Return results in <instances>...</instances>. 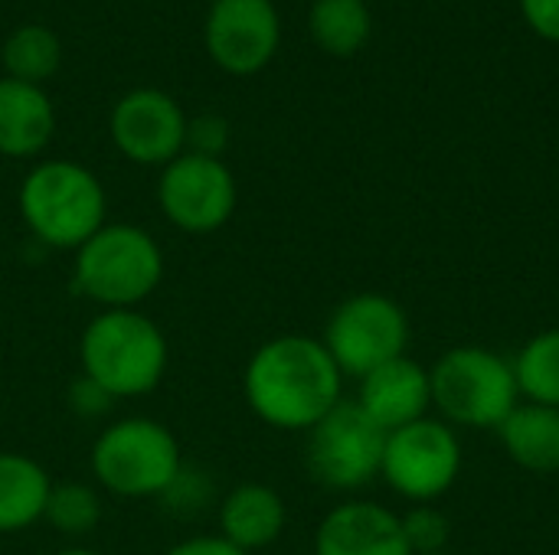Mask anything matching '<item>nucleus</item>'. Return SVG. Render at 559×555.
I'll use <instances>...</instances> for the list:
<instances>
[{"label": "nucleus", "instance_id": "6ab92c4d", "mask_svg": "<svg viewBox=\"0 0 559 555\" xmlns=\"http://www.w3.org/2000/svg\"><path fill=\"white\" fill-rule=\"evenodd\" d=\"M314 43L331 56H354L367 46L373 16L364 0H314L308 13Z\"/></svg>", "mask_w": 559, "mask_h": 555}, {"label": "nucleus", "instance_id": "412c9836", "mask_svg": "<svg viewBox=\"0 0 559 555\" xmlns=\"http://www.w3.org/2000/svg\"><path fill=\"white\" fill-rule=\"evenodd\" d=\"M511 366L518 393L527 396V402L559 409V330L531 337Z\"/></svg>", "mask_w": 559, "mask_h": 555}, {"label": "nucleus", "instance_id": "a878e982", "mask_svg": "<svg viewBox=\"0 0 559 555\" xmlns=\"http://www.w3.org/2000/svg\"><path fill=\"white\" fill-rule=\"evenodd\" d=\"M521 13L537 36L559 43V0H521Z\"/></svg>", "mask_w": 559, "mask_h": 555}, {"label": "nucleus", "instance_id": "39448f33", "mask_svg": "<svg viewBox=\"0 0 559 555\" xmlns=\"http://www.w3.org/2000/svg\"><path fill=\"white\" fill-rule=\"evenodd\" d=\"M88 464L98 487L121 500L164 497L187 468L174 432L144 415L111 422L95 438Z\"/></svg>", "mask_w": 559, "mask_h": 555}, {"label": "nucleus", "instance_id": "0eeeda50", "mask_svg": "<svg viewBox=\"0 0 559 555\" xmlns=\"http://www.w3.org/2000/svg\"><path fill=\"white\" fill-rule=\"evenodd\" d=\"M344 376L364 379L390 360L406 357L409 317L386 294H354L331 314L321 340Z\"/></svg>", "mask_w": 559, "mask_h": 555}, {"label": "nucleus", "instance_id": "f257e3e1", "mask_svg": "<svg viewBox=\"0 0 559 555\" xmlns=\"http://www.w3.org/2000/svg\"><path fill=\"white\" fill-rule=\"evenodd\" d=\"M344 373L328 347L305 334L262 343L242 376L249 409L278 432H308L341 402Z\"/></svg>", "mask_w": 559, "mask_h": 555}, {"label": "nucleus", "instance_id": "cd10ccee", "mask_svg": "<svg viewBox=\"0 0 559 555\" xmlns=\"http://www.w3.org/2000/svg\"><path fill=\"white\" fill-rule=\"evenodd\" d=\"M56 555H98V553H92V550H62V553H56Z\"/></svg>", "mask_w": 559, "mask_h": 555}, {"label": "nucleus", "instance_id": "7ed1b4c3", "mask_svg": "<svg viewBox=\"0 0 559 555\" xmlns=\"http://www.w3.org/2000/svg\"><path fill=\"white\" fill-rule=\"evenodd\" d=\"M79 360L82 376L111 399H138L157 389L167 373V337L138 307L102 311L82 334Z\"/></svg>", "mask_w": 559, "mask_h": 555}, {"label": "nucleus", "instance_id": "20e7f679", "mask_svg": "<svg viewBox=\"0 0 559 555\" xmlns=\"http://www.w3.org/2000/svg\"><path fill=\"white\" fill-rule=\"evenodd\" d=\"M164 278V252L157 239L128 222H105L75 249L72 285L82 298L105 311H134Z\"/></svg>", "mask_w": 559, "mask_h": 555}, {"label": "nucleus", "instance_id": "dca6fc26", "mask_svg": "<svg viewBox=\"0 0 559 555\" xmlns=\"http://www.w3.org/2000/svg\"><path fill=\"white\" fill-rule=\"evenodd\" d=\"M288 523L285 500L265 484H239L219 504V536L252 555L272 546Z\"/></svg>", "mask_w": 559, "mask_h": 555}, {"label": "nucleus", "instance_id": "5701e85b", "mask_svg": "<svg viewBox=\"0 0 559 555\" xmlns=\"http://www.w3.org/2000/svg\"><path fill=\"white\" fill-rule=\"evenodd\" d=\"M400 523H403V536L413 555H439L449 546V536H452L449 517L436 510L432 504H416L406 517H400Z\"/></svg>", "mask_w": 559, "mask_h": 555}, {"label": "nucleus", "instance_id": "4be33fe9", "mask_svg": "<svg viewBox=\"0 0 559 555\" xmlns=\"http://www.w3.org/2000/svg\"><path fill=\"white\" fill-rule=\"evenodd\" d=\"M43 520L62 536H85L102 523V497L95 487L79 481L52 484Z\"/></svg>", "mask_w": 559, "mask_h": 555}, {"label": "nucleus", "instance_id": "f3484780", "mask_svg": "<svg viewBox=\"0 0 559 555\" xmlns=\"http://www.w3.org/2000/svg\"><path fill=\"white\" fill-rule=\"evenodd\" d=\"M52 481L43 464L26 455L0 451V536L36 527L46 514Z\"/></svg>", "mask_w": 559, "mask_h": 555}, {"label": "nucleus", "instance_id": "2eb2a0df", "mask_svg": "<svg viewBox=\"0 0 559 555\" xmlns=\"http://www.w3.org/2000/svg\"><path fill=\"white\" fill-rule=\"evenodd\" d=\"M56 134V108L43 85L0 79V154L13 160L36 157Z\"/></svg>", "mask_w": 559, "mask_h": 555}, {"label": "nucleus", "instance_id": "f8f14e48", "mask_svg": "<svg viewBox=\"0 0 559 555\" xmlns=\"http://www.w3.org/2000/svg\"><path fill=\"white\" fill-rule=\"evenodd\" d=\"M210 59L229 75L262 72L282 39V20L272 0H216L203 26Z\"/></svg>", "mask_w": 559, "mask_h": 555}, {"label": "nucleus", "instance_id": "423d86ee", "mask_svg": "<svg viewBox=\"0 0 559 555\" xmlns=\"http://www.w3.org/2000/svg\"><path fill=\"white\" fill-rule=\"evenodd\" d=\"M432 406L445 425L498 429L521 402L514 366L485 347H455L429 373Z\"/></svg>", "mask_w": 559, "mask_h": 555}, {"label": "nucleus", "instance_id": "9b49d317", "mask_svg": "<svg viewBox=\"0 0 559 555\" xmlns=\"http://www.w3.org/2000/svg\"><path fill=\"white\" fill-rule=\"evenodd\" d=\"M187 114L160 88H131L111 108V141L121 157L141 167H167L187 150Z\"/></svg>", "mask_w": 559, "mask_h": 555}, {"label": "nucleus", "instance_id": "4468645a", "mask_svg": "<svg viewBox=\"0 0 559 555\" xmlns=\"http://www.w3.org/2000/svg\"><path fill=\"white\" fill-rule=\"evenodd\" d=\"M314 555H413L403 536V523L393 510L367 500L334 507L318 533Z\"/></svg>", "mask_w": 559, "mask_h": 555}, {"label": "nucleus", "instance_id": "9d476101", "mask_svg": "<svg viewBox=\"0 0 559 555\" xmlns=\"http://www.w3.org/2000/svg\"><path fill=\"white\" fill-rule=\"evenodd\" d=\"M462 471V445L445 422H432L429 415L396 429L386 435L383 481L413 504H432L442 497Z\"/></svg>", "mask_w": 559, "mask_h": 555}, {"label": "nucleus", "instance_id": "1a4fd4ad", "mask_svg": "<svg viewBox=\"0 0 559 555\" xmlns=\"http://www.w3.org/2000/svg\"><path fill=\"white\" fill-rule=\"evenodd\" d=\"M157 203L170 226L190 236H206L233 219L239 186L223 157L183 150L167 167H160Z\"/></svg>", "mask_w": 559, "mask_h": 555}, {"label": "nucleus", "instance_id": "c85d7f7f", "mask_svg": "<svg viewBox=\"0 0 559 555\" xmlns=\"http://www.w3.org/2000/svg\"><path fill=\"white\" fill-rule=\"evenodd\" d=\"M206 3H216V0H206Z\"/></svg>", "mask_w": 559, "mask_h": 555}, {"label": "nucleus", "instance_id": "bb28decb", "mask_svg": "<svg viewBox=\"0 0 559 555\" xmlns=\"http://www.w3.org/2000/svg\"><path fill=\"white\" fill-rule=\"evenodd\" d=\"M164 555H249L246 550L233 546L223 536H190L177 546H170Z\"/></svg>", "mask_w": 559, "mask_h": 555}, {"label": "nucleus", "instance_id": "f03ea898", "mask_svg": "<svg viewBox=\"0 0 559 555\" xmlns=\"http://www.w3.org/2000/svg\"><path fill=\"white\" fill-rule=\"evenodd\" d=\"M20 216L33 239L49 249L75 252L102 226L108 196L102 180L75 160H43L20 183Z\"/></svg>", "mask_w": 559, "mask_h": 555}, {"label": "nucleus", "instance_id": "a211bd4d", "mask_svg": "<svg viewBox=\"0 0 559 555\" xmlns=\"http://www.w3.org/2000/svg\"><path fill=\"white\" fill-rule=\"evenodd\" d=\"M498 435L514 464L534 474L559 471V409L550 406H518L501 425Z\"/></svg>", "mask_w": 559, "mask_h": 555}, {"label": "nucleus", "instance_id": "b1692460", "mask_svg": "<svg viewBox=\"0 0 559 555\" xmlns=\"http://www.w3.org/2000/svg\"><path fill=\"white\" fill-rule=\"evenodd\" d=\"M229 144V124L223 114H197L187 121V150L203 157H223Z\"/></svg>", "mask_w": 559, "mask_h": 555}, {"label": "nucleus", "instance_id": "c756f323", "mask_svg": "<svg viewBox=\"0 0 559 555\" xmlns=\"http://www.w3.org/2000/svg\"><path fill=\"white\" fill-rule=\"evenodd\" d=\"M439 555H445V553H439Z\"/></svg>", "mask_w": 559, "mask_h": 555}, {"label": "nucleus", "instance_id": "393cba45", "mask_svg": "<svg viewBox=\"0 0 559 555\" xmlns=\"http://www.w3.org/2000/svg\"><path fill=\"white\" fill-rule=\"evenodd\" d=\"M111 396L98 386V383H92L88 376H82V379H75L72 386H69V409L75 412V415H82V419H98V415H105L108 409H111Z\"/></svg>", "mask_w": 559, "mask_h": 555}, {"label": "nucleus", "instance_id": "6e6552de", "mask_svg": "<svg viewBox=\"0 0 559 555\" xmlns=\"http://www.w3.org/2000/svg\"><path fill=\"white\" fill-rule=\"evenodd\" d=\"M386 432L370 422L357 402H337L314 429H308L305 464L311 478L331 491L367 487L383 464Z\"/></svg>", "mask_w": 559, "mask_h": 555}, {"label": "nucleus", "instance_id": "aec40b11", "mask_svg": "<svg viewBox=\"0 0 559 555\" xmlns=\"http://www.w3.org/2000/svg\"><path fill=\"white\" fill-rule=\"evenodd\" d=\"M7 79H20L29 85H43L46 79H52L59 72L62 62V43L59 36L43 26V23H23L16 26L0 49Z\"/></svg>", "mask_w": 559, "mask_h": 555}, {"label": "nucleus", "instance_id": "ddd939ff", "mask_svg": "<svg viewBox=\"0 0 559 555\" xmlns=\"http://www.w3.org/2000/svg\"><path fill=\"white\" fill-rule=\"evenodd\" d=\"M357 406L370 415L373 425H380L386 435L396 429H406L419 419H426L432 406V379L429 370L409 357L390 360L380 370L367 373L360 379V399Z\"/></svg>", "mask_w": 559, "mask_h": 555}]
</instances>
